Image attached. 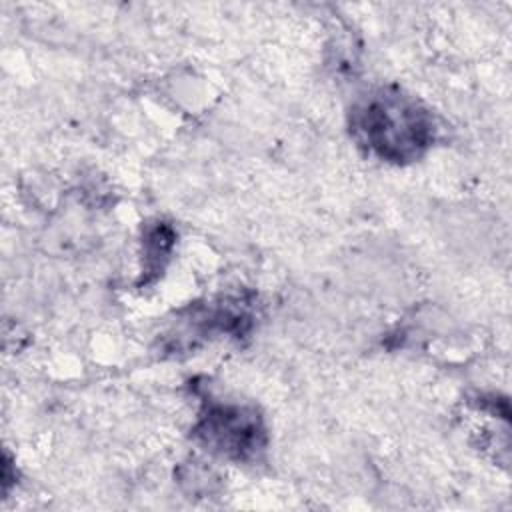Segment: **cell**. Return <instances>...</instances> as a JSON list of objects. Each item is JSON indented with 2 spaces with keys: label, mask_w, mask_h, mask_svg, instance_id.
<instances>
[{
  "label": "cell",
  "mask_w": 512,
  "mask_h": 512,
  "mask_svg": "<svg viewBox=\"0 0 512 512\" xmlns=\"http://www.w3.org/2000/svg\"><path fill=\"white\" fill-rule=\"evenodd\" d=\"M414 108H408L402 102L388 100L378 102L366 112L364 128L372 138V144L380 150L386 146H402L400 150H408L420 144V136L424 132Z\"/></svg>",
  "instance_id": "cell-1"
}]
</instances>
